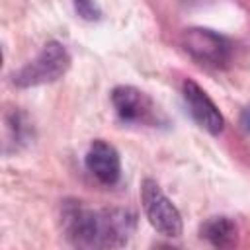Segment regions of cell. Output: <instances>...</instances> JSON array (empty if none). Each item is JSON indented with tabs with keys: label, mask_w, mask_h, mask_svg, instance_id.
I'll list each match as a JSON object with an SVG mask.
<instances>
[{
	"label": "cell",
	"mask_w": 250,
	"mask_h": 250,
	"mask_svg": "<svg viewBox=\"0 0 250 250\" xmlns=\"http://www.w3.org/2000/svg\"><path fill=\"white\" fill-rule=\"evenodd\" d=\"M201 236L215 246H229L236 240V227L227 217H213L201 227Z\"/></svg>",
	"instance_id": "ba28073f"
},
{
	"label": "cell",
	"mask_w": 250,
	"mask_h": 250,
	"mask_svg": "<svg viewBox=\"0 0 250 250\" xmlns=\"http://www.w3.org/2000/svg\"><path fill=\"white\" fill-rule=\"evenodd\" d=\"M135 227L133 215L125 211H84L74 209L68 215V232L78 244L88 246H121Z\"/></svg>",
	"instance_id": "6da1fadb"
},
{
	"label": "cell",
	"mask_w": 250,
	"mask_h": 250,
	"mask_svg": "<svg viewBox=\"0 0 250 250\" xmlns=\"http://www.w3.org/2000/svg\"><path fill=\"white\" fill-rule=\"evenodd\" d=\"M141 197H143V207H145V213H146L148 223L160 234L172 236V238L182 234V230H184L182 215L176 209V205L162 193L160 186L154 180L146 178L143 182Z\"/></svg>",
	"instance_id": "3957f363"
},
{
	"label": "cell",
	"mask_w": 250,
	"mask_h": 250,
	"mask_svg": "<svg viewBox=\"0 0 250 250\" xmlns=\"http://www.w3.org/2000/svg\"><path fill=\"white\" fill-rule=\"evenodd\" d=\"M182 41H184V49L199 62L219 66L227 61L229 49H227L225 39L209 29H201V27L186 29Z\"/></svg>",
	"instance_id": "277c9868"
},
{
	"label": "cell",
	"mask_w": 250,
	"mask_h": 250,
	"mask_svg": "<svg viewBox=\"0 0 250 250\" xmlns=\"http://www.w3.org/2000/svg\"><path fill=\"white\" fill-rule=\"evenodd\" d=\"M111 102L117 113L127 121H141L146 119L152 111L150 100L133 86H117L111 94Z\"/></svg>",
	"instance_id": "52a82bcc"
},
{
	"label": "cell",
	"mask_w": 250,
	"mask_h": 250,
	"mask_svg": "<svg viewBox=\"0 0 250 250\" xmlns=\"http://www.w3.org/2000/svg\"><path fill=\"white\" fill-rule=\"evenodd\" d=\"M88 170L102 182V184H115L121 174V162L117 150L105 141H94L86 154Z\"/></svg>",
	"instance_id": "8992f818"
},
{
	"label": "cell",
	"mask_w": 250,
	"mask_h": 250,
	"mask_svg": "<svg viewBox=\"0 0 250 250\" xmlns=\"http://www.w3.org/2000/svg\"><path fill=\"white\" fill-rule=\"evenodd\" d=\"M68 66H70V57L66 49L61 43L51 41L31 62H27L18 74H14V84L27 88V86L55 82L68 70Z\"/></svg>",
	"instance_id": "7a4b0ae2"
},
{
	"label": "cell",
	"mask_w": 250,
	"mask_h": 250,
	"mask_svg": "<svg viewBox=\"0 0 250 250\" xmlns=\"http://www.w3.org/2000/svg\"><path fill=\"white\" fill-rule=\"evenodd\" d=\"M74 4H76V10L82 18H86V20H96L98 18V10H96L92 0H76Z\"/></svg>",
	"instance_id": "9c48e42d"
},
{
	"label": "cell",
	"mask_w": 250,
	"mask_h": 250,
	"mask_svg": "<svg viewBox=\"0 0 250 250\" xmlns=\"http://www.w3.org/2000/svg\"><path fill=\"white\" fill-rule=\"evenodd\" d=\"M184 98L188 102V107L193 115V119L211 135H217L225 127V119L219 111V107L213 104V100L205 94L201 86H197L193 80L184 82Z\"/></svg>",
	"instance_id": "5b68a950"
}]
</instances>
